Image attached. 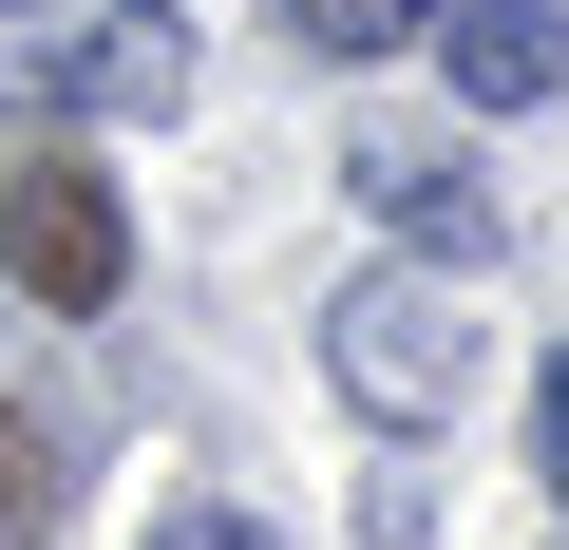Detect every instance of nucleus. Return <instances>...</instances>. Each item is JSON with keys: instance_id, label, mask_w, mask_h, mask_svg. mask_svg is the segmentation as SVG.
I'll use <instances>...</instances> for the list:
<instances>
[{"instance_id": "7", "label": "nucleus", "mask_w": 569, "mask_h": 550, "mask_svg": "<svg viewBox=\"0 0 569 550\" xmlns=\"http://www.w3.org/2000/svg\"><path fill=\"white\" fill-rule=\"evenodd\" d=\"M531 474H550V512H569V361H531Z\"/></svg>"}, {"instance_id": "5", "label": "nucleus", "mask_w": 569, "mask_h": 550, "mask_svg": "<svg viewBox=\"0 0 569 550\" xmlns=\"http://www.w3.org/2000/svg\"><path fill=\"white\" fill-rule=\"evenodd\" d=\"M437 58L475 114H550L569 96V0H437Z\"/></svg>"}, {"instance_id": "3", "label": "nucleus", "mask_w": 569, "mask_h": 550, "mask_svg": "<svg viewBox=\"0 0 569 550\" xmlns=\"http://www.w3.org/2000/svg\"><path fill=\"white\" fill-rule=\"evenodd\" d=\"M0 266H20L58 323H96V304L133 286V209H114L96 171H20V190H0Z\"/></svg>"}, {"instance_id": "2", "label": "nucleus", "mask_w": 569, "mask_h": 550, "mask_svg": "<svg viewBox=\"0 0 569 550\" xmlns=\"http://www.w3.org/2000/svg\"><path fill=\"white\" fill-rule=\"evenodd\" d=\"M0 96L20 114H171L190 20L171 0H39V20H0Z\"/></svg>"}, {"instance_id": "1", "label": "nucleus", "mask_w": 569, "mask_h": 550, "mask_svg": "<svg viewBox=\"0 0 569 550\" xmlns=\"http://www.w3.org/2000/svg\"><path fill=\"white\" fill-rule=\"evenodd\" d=\"M475 266H361V286L323 304V380L380 418V437H437L456 399H475V361H493V323L456 304Z\"/></svg>"}, {"instance_id": "8", "label": "nucleus", "mask_w": 569, "mask_h": 550, "mask_svg": "<svg viewBox=\"0 0 569 550\" xmlns=\"http://www.w3.org/2000/svg\"><path fill=\"white\" fill-rule=\"evenodd\" d=\"M152 550H266V531H247V512H171Z\"/></svg>"}, {"instance_id": "6", "label": "nucleus", "mask_w": 569, "mask_h": 550, "mask_svg": "<svg viewBox=\"0 0 569 550\" xmlns=\"http://www.w3.org/2000/svg\"><path fill=\"white\" fill-rule=\"evenodd\" d=\"M284 39L305 58H399V39H437V0H284Z\"/></svg>"}, {"instance_id": "4", "label": "nucleus", "mask_w": 569, "mask_h": 550, "mask_svg": "<svg viewBox=\"0 0 569 550\" xmlns=\"http://www.w3.org/2000/svg\"><path fill=\"white\" fill-rule=\"evenodd\" d=\"M342 171H361V209H380V228H399L418 266H493V190H475V171H456L437 133H361Z\"/></svg>"}]
</instances>
